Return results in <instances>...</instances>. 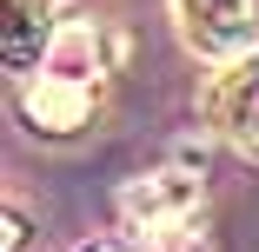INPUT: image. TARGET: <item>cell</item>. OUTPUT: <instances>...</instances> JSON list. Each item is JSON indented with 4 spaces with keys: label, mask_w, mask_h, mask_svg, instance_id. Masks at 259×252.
<instances>
[{
    "label": "cell",
    "mask_w": 259,
    "mask_h": 252,
    "mask_svg": "<svg viewBox=\"0 0 259 252\" xmlns=\"http://www.w3.org/2000/svg\"><path fill=\"white\" fill-rule=\"evenodd\" d=\"M213 126L246 146V153H259V54L233 60L220 80H213Z\"/></svg>",
    "instance_id": "obj_4"
},
{
    "label": "cell",
    "mask_w": 259,
    "mask_h": 252,
    "mask_svg": "<svg viewBox=\"0 0 259 252\" xmlns=\"http://www.w3.org/2000/svg\"><path fill=\"white\" fill-rule=\"evenodd\" d=\"M27 245V226H20V213H7V252H20Z\"/></svg>",
    "instance_id": "obj_6"
},
{
    "label": "cell",
    "mask_w": 259,
    "mask_h": 252,
    "mask_svg": "<svg viewBox=\"0 0 259 252\" xmlns=\"http://www.w3.org/2000/svg\"><path fill=\"white\" fill-rule=\"evenodd\" d=\"M173 20L193 54L220 67L246 60L259 46V0H173Z\"/></svg>",
    "instance_id": "obj_3"
},
{
    "label": "cell",
    "mask_w": 259,
    "mask_h": 252,
    "mask_svg": "<svg viewBox=\"0 0 259 252\" xmlns=\"http://www.w3.org/2000/svg\"><path fill=\"white\" fill-rule=\"evenodd\" d=\"M107 46H100V27L93 20H73L54 33V46H47V60L33 67L27 80V120L40 133H80L93 113H100V99H107Z\"/></svg>",
    "instance_id": "obj_1"
},
{
    "label": "cell",
    "mask_w": 259,
    "mask_h": 252,
    "mask_svg": "<svg viewBox=\"0 0 259 252\" xmlns=\"http://www.w3.org/2000/svg\"><path fill=\"white\" fill-rule=\"evenodd\" d=\"M80 252H120V245H113V239H93V245H80Z\"/></svg>",
    "instance_id": "obj_7"
},
{
    "label": "cell",
    "mask_w": 259,
    "mask_h": 252,
    "mask_svg": "<svg viewBox=\"0 0 259 252\" xmlns=\"http://www.w3.org/2000/svg\"><path fill=\"white\" fill-rule=\"evenodd\" d=\"M120 213L133 219L146 252H206V192L193 173H140L120 192Z\"/></svg>",
    "instance_id": "obj_2"
},
{
    "label": "cell",
    "mask_w": 259,
    "mask_h": 252,
    "mask_svg": "<svg viewBox=\"0 0 259 252\" xmlns=\"http://www.w3.org/2000/svg\"><path fill=\"white\" fill-rule=\"evenodd\" d=\"M47 46H54V33H47V0H14V27H7V67L27 73L47 60Z\"/></svg>",
    "instance_id": "obj_5"
}]
</instances>
